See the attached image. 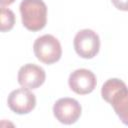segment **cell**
Here are the masks:
<instances>
[{
	"instance_id": "obj_1",
	"label": "cell",
	"mask_w": 128,
	"mask_h": 128,
	"mask_svg": "<svg viewBox=\"0 0 128 128\" xmlns=\"http://www.w3.org/2000/svg\"><path fill=\"white\" fill-rule=\"evenodd\" d=\"M102 98L114 109L121 122L128 126V87L118 78L108 79L101 88Z\"/></svg>"
},
{
	"instance_id": "obj_2",
	"label": "cell",
	"mask_w": 128,
	"mask_h": 128,
	"mask_svg": "<svg viewBox=\"0 0 128 128\" xmlns=\"http://www.w3.org/2000/svg\"><path fill=\"white\" fill-rule=\"evenodd\" d=\"M23 26L32 32L42 30L47 23V6L43 0H22L19 6Z\"/></svg>"
},
{
	"instance_id": "obj_3",
	"label": "cell",
	"mask_w": 128,
	"mask_h": 128,
	"mask_svg": "<svg viewBox=\"0 0 128 128\" xmlns=\"http://www.w3.org/2000/svg\"><path fill=\"white\" fill-rule=\"evenodd\" d=\"M33 51L36 58L47 65L59 61L62 55L60 42L51 34H45L38 37L33 44Z\"/></svg>"
},
{
	"instance_id": "obj_4",
	"label": "cell",
	"mask_w": 128,
	"mask_h": 128,
	"mask_svg": "<svg viewBox=\"0 0 128 128\" xmlns=\"http://www.w3.org/2000/svg\"><path fill=\"white\" fill-rule=\"evenodd\" d=\"M76 53L84 59L94 58L100 50V38L91 29H82L74 37L73 41Z\"/></svg>"
},
{
	"instance_id": "obj_5",
	"label": "cell",
	"mask_w": 128,
	"mask_h": 128,
	"mask_svg": "<svg viewBox=\"0 0 128 128\" xmlns=\"http://www.w3.org/2000/svg\"><path fill=\"white\" fill-rule=\"evenodd\" d=\"M82 107L76 99L64 97L58 99L53 106L54 117L62 124L71 125L80 118Z\"/></svg>"
},
{
	"instance_id": "obj_6",
	"label": "cell",
	"mask_w": 128,
	"mask_h": 128,
	"mask_svg": "<svg viewBox=\"0 0 128 128\" xmlns=\"http://www.w3.org/2000/svg\"><path fill=\"white\" fill-rule=\"evenodd\" d=\"M7 104L10 110L16 114H28L36 106V97L30 89L22 87L13 90L9 94Z\"/></svg>"
},
{
	"instance_id": "obj_7",
	"label": "cell",
	"mask_w": 128,
	"mask_h": 128,
	"mask_svg": "<svg viewBox=\"0 0 128 128\" xmlns=\"http://www.w3.org/2000/svg\"><path fill=\"white\" fill-rule=\"evenodd\" d=\"M68 84L70 89L76 94L86 95L95 89L97 80L92 71L85 68H80L70 74Z\"/></svg>"
},
{
	"instance_id": "obj_8",
	"label": "cell",
	"mask_w": 128,
	"mask_h": 128,
	"mask_svg": "<svg viewBox=\"0 0 128 128\" xmlns=\"http://www.w3.org/2000/svg\"><path fill=\"white\" fill-rule=\"evenodd\" d=\"M17 79L18 83L22 87H26L28 89H37L45 82L46 73L42 67L36 64L28 63L19 69Z\"/></svg>"
},
{
	"instance_id": "obj_9",
	"label": "cell",
	"mask_w": 128,
	"mask_h": 128,
	"mask_svg": "<svg viewBox=\"0 0 128 128\" xmlns=\"http://www.w3.org/2000/svg\"><path fill=\"white\" fill-rule=\"evenodd\" d=\"M15 24V15L12 10L1 7V32L10 31Z\"/></svg>"
},
{
	"instance_id": "obj_10",
	"label": "cell",
	"mask_w": 128,
	"mask_h": 128,
	"mask_svg": "<svg viewBox=\"0 0 128 128\" xmlns=\"http://www.w3.org/2000/svg\"><path fill=\"white\" fill-rule=\"evenodd\" d=\"M113 5L121 11H128V0H111Z\"/></svg>"
},
{
	"instance_id": "obj_11",
	"label": "cell",
	"mask_w": 128,
	"mask_h": 128,
	"mask_svg": "<svg viewBox=\"0 0 128 128\" xmlns=\"http://www.w3.org/2000/svg\"><path fill=\"white\" fill-rule=\"evenodd\" d=\"M14 2H15V0H0V3H1V7L9 6V5L13 4Z\"/></svg>"
}]
</instances>
